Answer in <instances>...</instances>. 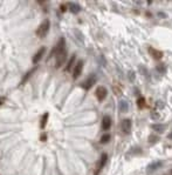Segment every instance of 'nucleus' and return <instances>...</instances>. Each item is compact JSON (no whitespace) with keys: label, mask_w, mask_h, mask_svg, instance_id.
<instances>
[{"label":"nucleus","mask_w":172,"mask_h":175,"mask_svg":"<svg viewBox=\"0 0 172 175\" xmlns=\"http://www.w3.org/2000/svg\"><path fill=\"white\" fill-rule=\"evenodd\" d=\"M151 128L158 133H164V131L166 129V125H163V123H153V125H151Z\"/></svg>","instance_id":"15"},{"label":"nucleus","mask_w":172,"mask_h":175,"mask_svg":"<svg viewBox=\"0 0 172 175\" xmlns=\"http://www.w3.org/2000/svg\"><path fill=\"white\" fill-rule=\"evenodd\" d=\"M63 49H66V40H64V38H61L60 40H59V43L56 44V46L53 48L52 52H51V55L48 57L47 61L49 60V59L52 58L53 55H55L56 53H59V52H61V51H63Z\"/></svg>","instance_id":"2"},{"label":"nucleus","mask_w":172,"mask_h":175,"mask_svg":"<svg viewBox=\"0 0 172 175\" xmlns=\"http://www.w3.org/2000/svg\"><path fill=\"white\" fill-rule=\"evenodd\" d=\"M110 127H111V117L109 115H105L102 120V128L103 131H109Z\"/></svg>","instance_id":"13"},{"label":"nucleus","mask_w":172,"mask_h":175,"mask_svg":"<svg viewBox=\"0 0 172 175\" xmlns=\"http://www.w3.org/2000/svg\"><path fill=\"white\" fill-rule=\"evenodd\" d=\"M75 60H76V55L74 54V55H72V57H70V59L68 60L67 66H66V68H64V71H66V72H70V69H72V67H73V65L75 64Z\"/></svg>","instance_id":"17"},{"label":"nucleus","mask_w":172,"mask_h":175,"mask_svg":"<svg viewBox=\"0 0 172 175\" xmlns=\"http://www.w3.org/2000/svg\"><path fill=\"white\" fill-rule=\"evenodd\" d=\"M96 82V75H90V76H88L87 79L84 80V82L82 84V87H83L86 90H89L93 86H94V84Z\"/></svg>","instance_id":"7"},{"label":"nucleus","mask_w":172,"mask_h":175,"mask_svg":"<svg viewBox=\"0 0 172 175\" xmlns=\"http://www.w3.org/2000/svg\"><path fill=\"white\" fill-rule=\"evenodd\" d=\"M107 161H108V154L107 153H103L102 155H101V159L99 160V162H97V164H96V170H95V175H99V172L102 170V168L105 166V163H107Z\"/></svg>","instance_id":"4"},{"label":"nucleus","mask_w":172,"mask_h":175,"mask_svg":"<svg viewBox=\"0 0 172 175\" xmlns=\"http://www.w3.org/2000/svg\"><path fill=\"white\" fill-rule=\"evenodd\" d=\"M55 57H56V64H55V67H56V68H60V67L66 62V59H67V51L63 49V51H61V52H59V53L55 54Z\"/></svg>","instance_id":"3"},{"label":"nucleus","mask_w":172,"mask_h":175,"mask_svg":"<svg viewBox=\"0 0 172 175\" xmlns=\"http://www.w3.org/2000/svg\"><path fill=\"white\" fill-rule=\"evenodd\" d=\"M82 69H83V60H78L77 62L75 64V67H74V71H73L74 79H77L78 76L81 75Z\"/></svg>","instance_id":"6"},{"label":"nucleus","mask_w":172,"mask_h":175,"mask_svg":"<svg viewBox=\"0 0 172 175\" xmlns=\"http://www.w3.org/2000/svg\"><path fill=\"white\" fill-rule=\"evenodd\" d=\"M40 140H41V141H46V140H47V134H46V133H42L41 136H40Z\"/></svg>","instance_id":"25"},{"label":"nucleus","mask_w":172,"mask_h":175,"mask_svg":"<svg viewBox=\"0 0 172 175\" xmlns=\"http://www.w3.org/2000/svg\"><path fill=\"white\" fill-rule=\"evenodd\" d=\"M171 174H172V170H171Z\"/></svg>","instance_id":"30"},{"label":"nucleus","mask_w":172,"mask_h":175,"mask_svg":"<svg viewBox=\"0 0 172 175\" xmlns=\"http://www.w3.org/2000/svg\"><path fill=\"white\" fill-rule=\"evenodd\" d=\"M60 7H61V12H66V11H67V8H68L67 5H64V4H62V5L60 6Z\"/></svg>","instance_id":"26"},{"label":"nucleus","mask_w":172,"mask_h":175,"mask_svg":"<svg viewBox=\"0 0 172 175\" xmlns=\"http://www.w3.org/2000/svg\"><path fill=\"white\" fill-rule=\"evenodd\" d=\"M46 53V47H40L39 48V51H37V53L34 54V57L32 59V61H33V64H37L40 60L42 59L43 57V54Z\"/></svg>","instance_id":"9"},{"label":"nucleus","mask_w":172,"mask_h":175,"mask_svg":"<svg viewBox=\"0 0 172 175\" xmlns=\"http://www.w3.org/2000/svg\"><path fill=\"white\" fill-rule=\"evenodd\" d=\"M141 153H142V149L139 148V147H134L128 154H132V155H134V154H141Z\"/></svg>","instance_id":"22"},{"label":"nucleus","mask_w":172,"mask_h":175,"mask_svg":"<svg viewBox=\"0 0 172 175\" xmlns=\"http://www.w3.org/2000/svg\"><path fill=\"white\" fill-rule=\"evenodd\" d=\"M110 134H104L102 138H101V143H108L110 141Z\"/></svg>","instance_id":"21"},{"label":"nucleus","mask_w":172,"mask_h":175,"mask_svg":"<svg viewBox=\"0 0 172 175\" xmlns=\"http://www.w3.org/2000/svg\"><path fill=\"white\" fill-rule=\"evenodd\" d=\"M151 117H153V119H158V117H159V114H158V113H155V112H152Z\"/></svg>","instance_id":"27"},{"label":"nucleus","mask_w":172,"mask_h":175,"mask_svg":"<svg viewBox=\"0 0 172 175\" xmlns=\"http://www.w3.org/2000/svg\"><path fill=\"white\" fill-rule=\"evenodd\" d=\"M48 117H49V113H45L41 117V122H40V128L41 129H45L46 128V125H47Z\"/></svg>","instance_id":"18"},{"label":"nucleus","mask_w":172,"mask_h":175,"mask_svg":"<svg viewBox=\"0 0 172 175\" xmlns=\"http://www.w3.org/2000/svg\"><path fill=\"white\" fill-rule=\"evenodd\" d=\"M157 71H158V72H161V73H165V71H166L165 65H164V64H159L158 66H157Z\"/></svg>","instance_id":"23"},{"label":"nucleus","mask_w":172,"mask_h":175,"mask_svg":"<svg viewBox=\"0 0 172 175\" xmlns=\"http://www.w3.org/2000/svg\"><path fill=\"white\" fill-rule=\"evenodd\" d=\"M118 108H120V111L123 112V113H125V112L129 111V104H128V101H126V100H121L120 104H118Z\"/></svg>","instance_id":"16"},{"label":"nucleus","mask_w":172,"mask_h":175,"mask_svg":"<svg viewBox=\"0 0 172 175\" xmlns=\"http://www.w3.org/2000/svg\"><path fill=\"white\" fill-rule=\"evenodd\" d=\"M5 100H6V98H5V96H2V98H0V105H2V104L5 102Z\"/></svg>","instance_id":"29"},{"label":"nucleus","mask_w":172,"mask_h":175,"mask_svg":"<svg viewBox=\"0 0 172 175\" xmlns=\"http://www.w3.org/2000/svg\"><path fill=\"white\" fill-rule=\"evenodd\" d=\"M114 90H115V93H116V94H117V95H120L121 93H122V92H121V90H118V88H117V87H114Z\"/></svg>","instance_id":"28"},{"label":"nucleus","mask_w":172,"mask_h":175,"mask_svg":"<svg viewBox=\"0 0 172 175\" xmlns=\"http://www.w3.org/2000/svg\"><path fill=\"white\" fill-rule=\"evenodd\" d=\"M145 105H146L145 99H144L143 96H139V98H138V100H137V106L139 107V108H144Z\"/></svg>","instance_id":"20"},{"label":"nucleus","mask_w":172,"mask_h":175,"mask_svg":"<svg viewBox=\"0 0 172 175\" xmlns=\"http://www.w3.org/2000/svg\"><path fill=\"white\" fill-rule=\"evenodd\" d=\"M148 141H149L150 145H155V143H157L159 141V138H158V135H153V134H152V135L149 136V140H148Z\"/></svg>","instance_id":"19"},{"label":"nucleus","mask_w":172,"mask_h":175,"mask_svg":"<svg viewBox=\"0 0 172 175\" xmlns=\"http://www.w3.org/2000/svg\"><path fill=\"white\" fill-rule=\"evenodd\" d=\"M49 26H51V21L48 20V19H45L39 25V27H37V35L39 38H45L46 37V34L48 33V31H49Z\"/></svg>","instance_id":"1"},{"label":"nucleus","mask_w":172,"mask_h":175,"mask_svg":"<svg viewBox=\"0 0 172 175\" xmlns=\"http://www.w3.org/2000/svg\"><path fill=\"white\" fill-rule=\"evenodd\" d=\"M37 71V67H33L32 69H29V71L27 72L26 74L22 76V79H21V81H20V85H24V84H26L27 81H28V79H29V78H31L32 75L34 74V73H35Z\"/></svg>","instance_id":"11"},{"label":"nucleus","mask_w":172,"mask_h":175,"mask_svg":"<svg viewBox=\"0 0 172 175\" xmlns=\"http://www.w3.org/2000/svg\"><path fill=\"white\" fill-rule=\"evenodd\" d=\"M162 166H163L162 161H155V162H152V163H150L148 166L146 170H148V173H152V172H155V170L158 169V168H161Z\"/></svg>","instance_id":"12"},{"label":"nucleus","mask_w":172,"mask_h":175,"mask_svg":"<svg viewBox=\"0 0 172 175\" xmlns=\"http://www.w3.org/2000/svg\"><path fill=\"white\" fill-rule=\"evenodd\" d=\"M68 8H69V11L74 13V14H77L78 12L81 11V6L78 5V4H75V2H70L69 5H68Z\"/></svg>","instance_id":"14"},{"label":"nucleus","mask_w":172,"mask_h":175,"mask_svg":"<svg viewBox=\"0 0 172 175\" xmlns=\"http://www.w3.org/2000/svg\"><path fill=\"white\" fill-rule=\"evenodd\" d=\"M129 79L131 80V81H134L135 80V73L131 71V72H129Z\"/></svg>","instance_id":"24"},{"label":"nucleus","mask_w":172,"mask_h":175,"mask_svg":"<svg viewBox=\"0 0 172 175\" xmlns=\"http://www.w3.org/2000/svg\"><path fill=\"white\" fill-rule=\"evenodd\" d=\"M122 131L124 134H130L131 132V126H132V122H131L130 119H124L123 121H122Z\"/></svg>","instance_id":"8"},{"label":"nucleus","mask_w":172,"mask_h":175,"mask_svg":"<svg viewBox=\"0 0 172 175\" xmlns=\"http://www.w3.org/2000/svg\"><path fill=\"white\" fill-rule=\"evenodd\" d=\"M95 95H96L99 101H103L107 98V95H108V90H107L104 86H99L96 88V90H95Z\"/></svg>","instance_id":"5"},{"label":"nucleus","mask_w":172,"mask_h":175,"mask_svg":"<svg viewBox=\"0 0 172 175\" xmlns=\"http://www.w3.org/2000/svg\"><path fill=\"white\" fill-rule=\"evenodd\" d=\"M148 52H149V54L151 55L152 58L156 59V60H161V59L163 58V52L162 51H158V49H156V48L149 47L148 48Z\"/></svg>","instance_id":"10"}]
</instances>
